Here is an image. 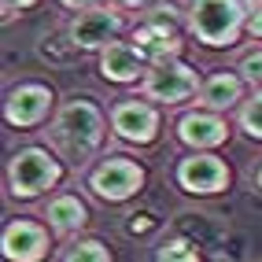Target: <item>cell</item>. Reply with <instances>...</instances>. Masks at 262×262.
I'll return each mask as SVG.
<instances>
[{
    "label": "cell",
    "mask_w": 262,
    "mask_h": 262,
    "mask_svg": "<svg viewBox=\"0 0 262 262\" xmlns=\"http://www.w3.org/2000/svg\"><path fill=\"white\" fill-rule=\"evenodd\" d=\"M100 141V111L85 100L67 103L56 118V144L71 155L74 163H81Z\"/></svg>",
    "instance_id": "1"
},
{
    "label": "cell",
    "mask_w": 262,
    "mask_h": 262,
    "mask_svg": "<svg viewBox=\"0 0 262 262\" xmlns=\"http://www.w3.org/2000/svg\"><path fill=\"white\" fill-rule=\"evenodd\" d=\"M240 23V0H192V30L203 45H233Z\"/></svg>",
    "instance_id": "2"
},
{
    "label": "cell",
    "mask_w": 262,
    "mask_h": 262,
    "mask_svg": "<svg viewBox=\"0 0 262 262\" xmlns=\"http://www.w3.org/2000/svg\"><path fill=\"white\" fill-rule=\"evenodd\" d=\"M8 181H11V192H15V196L30 200V196H37V192H45V188H52V185L59 181V166H56V159H52L48 151L26 148V151H19V155L11 159Z\"/></svg>",
    "instance_id": "3"
},
{
    "label": "cell",
    "mask_w": 262,
    "mask_h": 262,
    "mask_svg": "<svg viewBox=\"0 0 262 262\" xmlns=\"http://www.w3.org/2000/svg\"><path fill=\"white\" fill-rule=\"evenodd\" d=\"M144 93L151 100L178 103V100H185V96L196 93V74H192L185 63H173V56L170 59H159V63H151V71L144 78Z\"/></svg>",
    "instance_id": "4"
},
{
    "label": "cell",
    "mask_w": 262,
    "mask_h": 262,
    "mask_svg": "<svg viewBox=\"0 0 262 262\" xmlns=\"http://www.w3.org/2000/svg\"><path fill=\"white\" fill-rule=\"evenodd\" d=\"M141 181H144L141 166L129 163V159H107L103 166H96L93 178H89V185H93V192L100 200H126L141 188Z\"/></svg>",
    "instance_id": "5"
},
{
    "label": "cell",
    "mask_w": 262,
    "mask_h": 262,
    "mask_svg": "<svg viewBox=\"0 0 262 262\" xmlns=\"http://www.w3.org/2000/svg\"><path fill=\"white\" fill-rule=\"evenodd\" d=\"M178 181L185 192H200V196H211V192H222L229 185V170H225L222 159L214 155H192L178 166Z\"/></svg>",
    "instance_id": "6"
},
{
    "label": "cell",
    "mask_w": 262,
    "mask_h": 262,
    "mask_svg": "<svg viewBox=\"0 0 262 262\" xmlns=\"http://www.w3.org/2000/svg\"><path fill=\"white\" fill-rule=\"evenodd\" d=\"M111 126H115L118 137H126V141L148 144L151 137H155V126H159V118H155V111L148 107V103H141V100H126V103H118V107H115Z\"/></svg>",
    "instance_id": "7"
},
{
    "label": "cell",
    "mask_w": 262,
    "mask_h": 262,
    "mask_svg": "<svg viewBox=\"0 0 262 262\" xmlns=\"http://www.w3.org/2000/svg\"><path fill=\"white\" fill-rule=\"evenodd\" d=\"M118 33V15L107 11V8H93V11H81L74 26H71V41L78 48H100L107 45Z\"/></svg>",
    "instance_id": "8"
},
{
    "label": "cell",
    "mask_w": 262,
    "mask_h": 262,
    "mask_svg": "<svg viewBox=\"0 0 262 262\" xmlns=\"http://www.w3.org/2000/svg\"><path fill=\"white\" fill-rule=\"evenodd\" d=\"M48 103H52V93L45 85H19L4 103V115H8L11 126H33V122L45 118Z\"/></svg>",
    "instance_id": "9"
},
{
    "label": "cell",
    "mask_w": 262,
    "mask_h": 262,
    "mask_svg": "<svg viewBox=\"0 0 262 262\" xmlns=\"http://www.w3.org/2000/svg\"><path fill=\"white\" fill-rule=\"evenodd\" d=\"M166 8H159V15L137 30V48H141V56L151 59V63H159V59H170V56H178V37H173V30H170V15H163Z\"/></svg>",
    "instance_id": "10"
},
{
    "label": "cell",
    "mask_w": 262,
    "mask_h": 262,
    "mask_svg": "<svg viewBox=\"0 0 262 262\" xmlns=\"http://www.w3.org/2000/svg\"><path fill=\"white\" fill-rule=\"evenodd\" d=\"M48 251V236L41 225L33 222H15L4 229V255L8 258H19V262H33Z\"/></svg>",
    "instance_id": "11"
},
{
    "label": "cell",
    "mask_w": 262,
    "mask_h": 262,
    "mask_svg": "<svg viewBox=\"0 0 262 262\" xmlns=\"http://www.w3.org/2000/svg\"><path fill=\"white\" fill-rule=\"evenodd\" d=\"M141 67H144V56H141L137 45L111 41L107 48H103V56H100V71L111 81H133L137 74H141Z\"/></svg>",
    "instance_id": "12"
},
{
    "label": "cell",
    "mask_w": 262,
    "mask_h": 262,
    "mask_svg": "<svg viewBox=\"0 0 262 262\" xmlns=\"http://www.w3.org/2000/svg\"><path fill=\"white\" fill-rule=\"evenodd\" d=\"M178 133H181V141L192 144V148H214V144L225 141V122L214 118V115H200L196 111V115H185L181 118Z\"/></svg>",
    "instance_id": "13"
},
{
    "label": "cell",
    "mask_w": 262,
    "mask_h": 262,
    "mask_svg": "<svg viewBox=\"0 0 262 262\" xmlns=\"http://www.w3.org/2000/svg\"><path fill=\"white\" fill-rule=\"evenodd\" d=\"M45 218L52 222V229H56V233H74V229L85 225V207L74 196H59V200L48 203V214Z\"/></svg>",
    "instance_id": "14"
},
{
    "label": "cell",
    "mask_w": 262,
    "mask_h": 262,
    "mask_svg": "<svg viewBox=\"0 0 262 262\" xmlns=\"http://www.w3.org/2000/svg\"><path fill=\"white\" fill-rule=\"evenodd\" d=\"M200 100L207 103V107H233V103L240 100V78H233V74L207 78L203 89H200Z\"/></svg>",
    "instance_id": "15"
},
{
    "label": "cell",
    "mask_w": 262,
    "mask_h": 262,
    "mask_svg": "<svg viewBox=\"0 0 262 262\" xmlns=\"http://www.w3.org/2000/svg\"><path fill=\"white\" fill-rule=\"evenodd\" d=\"M63 262H107V248H100L96 240H81V244H71L63 255H59Z\"/></svg>",
    "instance_id": "16"
},
{
    "label": "cell",
    "mask_w": 262,
    "mask_h": 262,
    "mask_svg": "<svg viewBox=\"0 0 262 262\" xmlns=\"http://www.w3.org/2000/svg\"><path fill=\"white\" fill-rule=\"evenodd\" d=\"M240 122H244V129H248L251 137H258V141H262V93H258L255 100H248V103H244Z\"/></svg>",
    "instance_id": "17"
},
{
    "label": "cell",
    "mask_w": 262,
    "mask_h": 262,
    "mask_svg": "<svg viewBox=\"0 0 262 262\" xmlns=\"http://www.w3.org/2000/svg\"><path fill=\"white\" fill-rule=\"evenodd\" d=\"M159 258H163V262H166V258L196 262V248H192V244H185V240H170V244H163V248H159Z\"/></svg>",
    "instance_id": "18"
},
{
    "label": "cell",
    "mask_w": 262,
    "mask_h": 262,
    "mask_svg": "<svg viewBox=\"0 0 262 262\" xmlns=\"http://www.w3.org/2000/svg\"><path fill=\"white\" fill-rule=\"evenodd\" d=\"M240 71H244V78H248V81H258V85H262V52H251V56H244Z\"/></svg>",
    "instance_id": "19"
},
{
    "label": "cell",
    "mask_w": 262,
    "mask_h": 262,
    "mask_svg": "<svg viewBox=\"0 0 262 262\" xmlns=\"http://www.w3.org/2000/svg\"><path fill=\"white\" fill-rule=\"evenodd\" d=\"M148 225H151V218H148V214H133V218H129V233H144Z\"/></svg>",
    "instance_id": "20"
},
{
    "label": "cell",
    "mask_w": 262,
    "mask_h": 262,
    "mask_svg": "<svg viewBox=\"0 0 262 262\" xmlns=\"http://www.w3.org/2000/svg\"><path fill=\"white\" fill-rule=\"evenodd\" d=\"M30 4H33V0H4V11L11 15L15 8H30Z\"/></svg>",
    "instance_id": "21"
},
{
    "label": "cell",
    "mask_w": 262,
    "mask_h": 262,
    "mask_svg": "<svg viewBox=\"0 0 262 262\" xmlns=\"http://www.w3.org/2000/svg\"><path fill=\"white\" fill-rule=\"evenodd\" d=\"M251 33H258V37H262V8L255 11V19H251Z\"/></svg>",
    "instance_id": "22"
},
{
    "label": "cell",
    "mask_w": 262,
    "mask_h": 262,
    "mask_svg": "<svg viewBox=\"0 0 262 262\" xmlns=\"http://www.w3.org/2000/svg\"><path fill=\"white\" fill-rule=\"evenodd\" d=\"M67 8H85V4H93V0H63Z\"/></svg>",
    "instance_id": "23"
},
{
    "label": "cell",
    "mask_w": 262,
    "mask_h": 262,
    "mask_svg": "<svg viewBox=\"0 0 262 262\" xmlns=\"http://www.w3.org/2000/svg\"><path fill=\"white\" fill-rule=\"evenodd\" d=\"M122 4H144V0H122Z\"/></svg>",
    "instance_id": "24"
},
{
    "label": "cell",
    "mask_w": 262,
    "mask_h": 262,
    "mask_svg": "<svg viewBox=\"0 0 262 262\" xmlns=\"http://www.w3.org/2000/svg\"><path fill=\"white\" fill-rule=\"evenodd\" d=\"M258 185H262V170H258Z\"/></svg>",
    "instance_id": "25"
}]
</instances>
